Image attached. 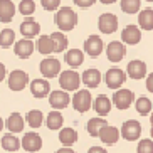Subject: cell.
I'll list each match as a JSON object with an SVG mask.
<instances>
[{"label": "cell", "mask_w": 153, "mask_h": 153, "mask_svg": "<svg viewBox=\"0 0 153 153\" xmlns=\"http://www.w3.org/2000/svg\"><path fill=\"white\" fill-rule=\"evenodd\" d=\"M41 74L47 79L56 77L57 74H61V62L54 57H45L41 62Z\"/></svg>", "instance_id": "9c48e42d"}, {"label": "cell", "mask_w": 153, "mask_h": 153, "mask_svg": "<svg viewBox=\"0 0 153 153\" xmlns=\"http://www.w3.org/2000/svg\"><path fill=\"white\" fill-rule=\"evenodd\" d=\"M94 2L96 0H74V4H76L77 7H81V9H88V7H91Z\"/></svg>", "instance_id": "f35d334b"}, {"label": "cell", "mask_w": 153, "mask_h": 153, "mask_svg": "<svg viewBox=\"0 0 153 153\" xmlns=\"http://www.w3.org/2000/svg\"><path fill=\"white\" fill-rule=\"evenodd\" d=\"M19 12L22 15L30 17V15L36 12V2H34V0H22L20 5H19Z\"/></svg>", "instance_id": "d590c367"}, {"label": "cell", "mask_w": 153, "mask_h": 153, "mask_svg": "<svg viewBox=\"0 0 153 153\" xmlns=\"http://www.w3.org/2000/svg\"><path fill=\"white\" fill-rule=\"evenodd\" d=\"M41 5L44 7L45 10L52 12V10H57V9H59V5H61V0H41Z\"/></svg>", "instance_id": "74e56055"}, {"label": "cell", "mask_w": 153, "mask_h": 153, "mask_svg": "<svg viewBox=\"0 0 153 153\" xmlns=\"http://www.w3.org/2000/svg\"><path fill=\"white\" fill-rule=\"evenodd\" d=\"M45 123H47V128H49V130H59L64 123V118L59 111H51Z\"/></svg>", "instance_id": "1f68e13d"}, {"label": "cell", "mask_w": 153, "mask_h": 153, "mask_svg": "<svg viewBox=\"0 0 153 153\" xmlns=\"http://www.w3.org/2000/svg\"><path fill=\"white\" fill-rule=\"evenodd\" d=\"M121 41L128 45H136L141 41V27H136L133 24L126 25L121 32Z\"/></svg>", "instance_id": "4fadbf2b"}, {"label": "cell", "mask_w": 153, "mask_h": 153, "mask_svg": "<svg viewBox=\"0 0 153 153\" xmlns=\"http://www.w3.org/2000/svg\"><path fill=\"white\" fill-rule=\"evenodd\" d=\"M120 5H121V10L125 14H136V12H140L141 2L140 0H121Z\"/></svg>", "instance_id": "836d02e7"}, {"label": "cell", "mask_w": 153, "mask_h": 153, "mask_svg": "<svg viewBox=\"0 0 153 153\" xmlns=\"http://www.w3.org/2000/svg\"><path fill=\"white\" fill-rule=\"evenodd\" d=\"M51 39H52V45H54V52H64L66 47H68V44H69L68 37L64 36L62 30L52 32L51 34Z\"/></svg>", "instance_id": "603a6c76"}, {"label": "cell", "mask_w": 153, "mask_h": 153, "mask_svg": "<svg viewBox=\"0 0 153 153\" xmlns=\"http://www.w3.org/2000/svg\"><path fill=\"white\" fill-rule=\"evenodd\" d=\"M2 148L7 150V152H17L20 148V141L14 135H5L2 138Z\"/></svg>", "instance_id": "4dcf8cb0"}, {"label": "cell", "mask_w": 153, "mask_h": 153, "mask_svg": "<svg viewBox=\"0 0 153 153\" xmlns=\"http://www.w3.org/2000/svg\"><path fill=\"white\" fill-rule=\"evenodd\" d=\"M138 153H153V140H141L138 143Z\"/></svg>", "instance_id": "8d00e7d4"}, {"label": "cell", "mask_w": 153, "mask_h": 153, "mask_svg": "<svg viewBox=\"0 0 153 153\" xmlns=\"http://www.w3.org/2000/svg\"><path fill=\"white\" fill-rule=\"evenodd\" d=\"M81 77H82V82L88 88H98L99 82H101V72L98 69H86Z\"/></svg>", "instance_id": "44dd1931"}, {"label": "cell", "mask_w": 153, "mask_h": 153, "mask_svg": "<svg viewBox=\"0 0 153 153\" xmlns=\"http://www.w3.org/2000/svg\"><path fill=\"white\" fill-rule=\"evenodd\" d=\"M69 101H71V98H69L68 91H52L49 94V104L56 109L66 108L69 104Z\"/></svg>", "instance_id": "e0dca14e"}, {"label": "cell", "mask_w": 153, "mask_h": 153, "mask_svg": "<svg viewBox=\"0 0 153 153\" xmlns=\"http://www.w3.org/2000/svg\"><path fill=\"white\" fill-rule=\"evenodd\" d=\"M146 89H148L150 93H153V72L148 74V77H146Z\"/></svg>", "instance_id": "ab89813d"}, {"label": "cell", "mask_w": 153, "mask_h": 153, "mask_svg": "<svg viewBox=\"0 0 153 153\" xmlns=\"http://www.w3.org/2000/svg\"><path fill=\"white\" fill-rule=\"evenodd\" d=\"M30 93L36 98H45V96L51 94V86L45 79H34L30 82Z\"/></svg>", "instance_id": "ac0fdd59"}, {"label": "cell", "mask_w": 153, "mask_h": 153, "mask_svg": "<svg viewBox=\"0 0 153 153\" xmlns=\"http://www.w3.org/2000/svg\"><path fill=\"white\" fill-rule=\"evenodd\" d=\"M104 49V44H103V39L99 36H89L84 42V52L88 56H91L93 59L99 57V54L103 52Z\"/></svg>", "instance_id": "8992f818"}, {"label": "cell", "mask_w": 153, "mask_h": 153, "mask_svg": "<svg viewBox=\"0 0 153 153\" xmlns=\"http://www.w3.org/2000/svg\"><path fill=\"white\" fill-rule=\"evenodd\" d=\"M98 29L103 34H113L118 29V17L114 14H101L98 19Z\"/></svg>", "instance_id": "52a82bcc"}, {"label": "cell", "mask_w": 153, "mask_h": 153, "mask_svg": "<svg viewBox=\"0 0 153 153\" xmlns=\"http://www.w3.org/2000/svg\"><path fill=\"white\" fill-rule=\"evenodd\" d=\"M36 49L44 56L52 54V52H54V45H52L51 36H41L39 37V41H37V44H36Z\"/></svg>", "instance_id": "4316f807"}, {"label": "cell", "mask_w": 153, "mask_h": 153, "mask_svg": "<svg viewBox=\"0 0 153 153\" xmlns=\"http://www.w3.org/2000/svg\"><path fill=\"white\" fill-rule=\"evenodd\" d=\"M2 128H4V121H2V118H0V131H2Z\"/></svg>", "instance_id": "bcb514c9"}, {"label": "cell", "mask_w": 153, "mask_h": 153, "mask_svg": "<svg viewBox=\"0 0 153 153\" xmlns=\"http://www.w3.org/2000/svg\"><path fill=\"white\" fill-rule=\"evenodd\" d=\"M15 15V5L12 0H0V22L9 24Z\"/></svg>", "instance_id": "d6986e66"}, {"label": "cell", "mask_w": 153, "mask_h": 153, "mask_svg": "<svg viewBox=\"0 0 153 153\" xmlns=\"http://www.w3.org/2000/svg\"><path fill=\"white\" fill-rule=\"evenodd\" d=\"M54 22L59 27V30L69 32V30H72V29L76 27L77 14L71 9V7H61V9L57 10L56 17H54Z\"/></svg>", "instance_id": "6da1fadb"}, {"label": "cell", "mask_w": 153, "mask_h": 153, "mask_svg": "<svg viewBox=\"0 0 153 153\" xmlns=\"http://www.w3.org/2000/svg\"><path fill=\"white\" fill-rule=\"evenodd\" d=\"M135 108H136V111L141 114V116H146L150 111H152V101H150L146 96H141V98H138L136 99V103H135Z\"/></svg>", "instance_id": "d6a6232c"}, {"label": "cell", "mask_w": 153, "mask_h": 153, "mask_svg": "<svg viewBox=\"0 0 153 153\" xmlns=\"http://www.w3.org/2000/svg\"><path fill=\"white\" fill-rule=\"evenodd\" d=\"M5 125H7V128H9L10 133H20V131L24 130V120H22V116H20L19 113H12Z\"/></svg>", "instance_id": "484cf974"}, {"label": "cell", "mask_w": 153, "mask_h": 153, "mask_svg": "<svg viewBox=\"0 0 153 153\" xmlns=\"http://www.w3.org/2000/svg\"><path fill=\"white\" fill-rule=\"evenodd\" d=\"M138 25L143 30H153V9H145L140 12Z\"/></svg>", "instance_id": "d4e9b609"}, {"label": "cell", "mask_w": 153, "mask_h": 153, "mask_svg": "<svg viewBox=\"0 0 153 153\" xmlns=\"http://www.w3.org/2000/svg\"><path fill=\"white\" fill-rule=\"evenodd\" d=\"M104 81H106V86L109 89H120L126 81V74L118 68H111L106 71L104 74Z\"/></svg>", "instance_id": "3957f363"}, {"label": "cell", "mask_w": 153, "mask_h": 153, "mask_svg": "<svg viewBox=\"0 0 153 153\" xmlns=\"http://www.w3.org/2000/svg\"><path fill=\"white\" fill-rule=\"evenodd\" d=\"M126 72L131 79H143L146 76V64L140 59H133L131 62H128V68H126Z\"/></svg>", "instance_id": "5bb4252c"}, {"label": "cell", "mask_w": 153, "mask_h": 153, "mask_svg": "<svg viewBox=\"0 0 153 153\" xmlns=\"http://www.w3.org/2000/svg\"><path fill=\"white\" fill-rule=\"evenodd\" d=\"M81 82H82V77H79V74L76 71H72V69L62 71L59 74V84L64 91H77Z\"/></svg>", "instance_id": "7a4b0ae2"}, {"label": "cell", "mask_w": 153, "mask_h": 153, "mask_svg": "<svg viewBox=\"0 0 153 153\" xmlns=\"http://www.w3.org/2000/svg\"><path fill=\"white\" fill-rule=\"evenodd\" d=\"M34 49H36V44L32 42V39H27V37H24L14 44V52L20 59H29L34 52Z\"/></svg>", "instance_id": "8fae6325"}, {"label": "cell", "mask_w": 153, "mask_h": 153, "mask_svg": "<svg viewBox=\"0 0 153 153\" xmlns=\"http://www.w3.org/2000/svg\"><path fill=\"white\" fill-rule=\"evenodd\" d=\"M126 54V47H125V42H120V41H113L106 45V56L111 62H120Z\"/></svg>", "instance_id": "ba28073f"}, {"label": "cell", "mask_w": 153, "mask_h": 153, "mask_svg": "<svg viewBox=\"0 0 153 153\" xmlns=\"http://www.w3.org/2000/svg\"><path fill=\"white\" fill-rule=\"evenodd\" d=\"M29 82V74L22 69H15L9 74V88L12 91H22Z\"/></svg>", "instance_id": "5b68a950"}, {"label": "cell", "mask_w": 153, "mask_h": 153, "mask_svg": "<svg viewBox=\"0 0 153 153\" xmlns=\"http://www.w3.org/2000/svg\"><path fill=\"white\" fill-rule=\"evenodd\" d=\"M59 141L64 145V146H71L77 141V133L76 130L72 128H62L61 133H59Z\"/></svg>", "instance_id": "83f0119b"}, {"label": "cell", "mask_w": 153, "mask_h": 153, "mask_svg": "<svg viewBox=\"0 0 153 153\" xmlns=\"http://www.w3.org/2000/svg\"><path fill=\"white\" fill-rule=\"evenodd\" d=\"M108 125L106 120H101V118H91L88 121V133L91 136H99V131L103 130L104 126Z\"/></svg>", "instance_id": "f1b7e54d"}, {"label": "cell", "mask_w": 153, "mask_h": 153, "mask_svg": "<svg viewBox=\"0 0 153 153\" xmlns=\"http://www.w3.org/2000/svg\"><path fill=\"white\" fill-rule=\"evenodd\" d=\"M56 153H74V150H72V148H68V146H66V148H61V150H57Z\"/></svg>", "instance_id": "7bdbcfd3"}, {"label": "cell", "mask_w": 153, "mask_h": 153, "mask_svg": "<svg viewBox=\"0 0 153 153\" xmlns=\"http://www.w3.org/2000/svg\"><path fill=\"white\" fill-rule=\"evenodd\" d=\"M150 121H152V136H153V114H152V118H150Z\"/></svg>", "instance_id": "f6af8a7d"}, {"label": "cell", "mask_w": 153, "mask_h": 153, "mask_svg": "<svg viewBox=\"0 0 153 153\" xmlns=\"http://www.w3.org/2000/svg\"><path fill=\"white\" fill-rule=\"evenodd\" d=\"M5 74H7V69H5V66L2 62H0V82L5 79Z\"/></svg>", "instance_id": "b9f144b4"}, {"label": "cell", "mask_w": 153, "mask_h": 153, "mask_svg": "<svg viewBox=\"0 0 153 153\" xmlns=\"http://www.w3.org/2000/svg\"><path fill=\"white\" fill-rule=\"evenodd\" d=\"M141 135V125L135 120H130V121H125L121 126V136L128 141H135L140 138Z\"/></svg>", "instance_id": "30bf717a"}, {"label": "cell", "mask_w": 153, "mask_h": 153, "mask_svg": "<svg viewBox=\"0 0 153 153\" xmlns=\"http://www.w3.org/2000/svg\"><path fill=\"white\" fill-rule=\"evenodd\" d=\"M99 138H101V141L106 143V145H114L118 141V138H120V130L114 128V126L106 125L103 130L99 131Z\"/></svg>", "instance_id": "ffe728a7"}, {"label": "cell", "mask_w": 153, "mask_h": 153, "mask_svg": "<svg viewBox=\"0 0 153 153\" xmlns=\"http://www.w3.org/2000/svg\"><path fill=\"white\" fill-rule=\"evenodd\" d=\"M94 111L98 113L99 116H106L111 111V101H109V98H106L104 94H99L94 99Z\"/></svg>", "instance_id": "cb8c5ba5"}, {"label": "cell", "mask_w": 153, "mask_h": 153, "mask_svg": "<svg viewBox=\"0 0 153 153\" xmlns=\"http://www.w3.org/2000/svg\"><path fill=\"white\" fill-rule=\"evenodd\" d=\"M14 42H15V32L12 29H4L0 32V47L9 49V47H12Z\"/></svg>", "instance_id": "f546056e"}, {"label": "cell", "mask_w": 153, "mask_h": 153, "mask_svg": "<svg viewBox=\"0 0 153 153\" xmlns=\"http://www.w3.org/2000/svg\"><path fill=\"white\" fill-rule=\"evenodd\" d=\"M22 148L25 152H39L42 148V140L41 136L37 135V133H25L22 138Z\"/></svg>", "instance_id": "9a60e30c"}, {"label": "cell", "mask_w": 153, "mask_h": 153, "mask_svg": "<svg viewBox=\"0 0 153 153\" xmlns=\"http://www.w3.org/2000/svg\"><path fill=\"white\" fill-rule=\"evenodd\" d=\"M64 59H66V64L68 66H71V68H79L82 64V61H84V52L79 49H69L66 52V56H64Z\"/></svg>", "instance_id": "7402d4cb"}, {"label": "cell", "mask_w": 153, "mask_h": 153, "mask_svg": "<svg viewBox=\"0 0 153 153\" xmlns=\"http://www.w3.org/2000/svg\"><path fill=\"white\" fill-rule=\"evenodd\" d=\"M88 153H108L104 148H101V146H93V148H89V152Z\"/></svg>", "instance_id": "60d3db41"}, {"label": "cell", "mask_w": 153, "mask_h": 153, "mask_svg": "<svg viewBox=\"0 0 153 153\" xmlns=\"http://www.w3.org/2000/svg\"><path fill=\"white\" fill-rule=\"evenodd\" d=\"M42 113L39 109H32V111L27 113V123L32 126V128H39L42 125Z\"/></svg>", "instance_id": "e575fe53"}, {"label": "cell", "mask_w": 153, "mask_h": 153, "mask_svg": "<svg viewBox=\"0 0 153 153\" xmlns=\"http://www.w3.org/2000/svg\"><path fill=\"white\" fill-rule=\"evenodd\" d=\"M101 4H104V5H111V4H114L116 0H99Z\"/></svg>", "instance_id": "ee69618b"}, {"label": "cell", "mask_w": 153, "mask_h": 153, "mask_svg": "<svg viewBox=\"0 0 153 153\" xmlns=\"http://www.w3.org/2000/svg\"><path fill=\"white\" fill-rule=\"evenodd\" d=\"M91 103H93V98H91V93L88 89H79L76 94L72 96V106L79 113L88 111L91 108Z\"/></svg>", "instance_id": "277c9868"}, {"label": "cell", "mask_w": 153, "mask_h": 153, "mask_svg": "<svg viewBox=\"0 0 153 153\" xmlns=\"http://www.w3.org/2000/svg\"><path fill=\"white\" fill-rule=\"evenodd\" d=\"M146 2H153V0H146Z\"/></svg>", "instance_id": "7dc6e473"}, {"label": "cell", "mask_w": 153, "mask_h": 153, "mask_svg": "<svg viewBox=\"0 0 153 153\" xmlns=\"http://www.w3.org/2000/svg\"><path fill=\"white\" fill-rule=\"evenodd\" d=\"M133 98H135V94L130 89H118L113 94V103L118 109H128L133 103Z\"/></svg>", "instance_id": "7c38bea8"}, {"label": "cell", "mask_w": 153, "mask_h": 153, "mask_svg": "<svg viewBox=\"0 0 153 153\" xmlns=\"http://www.w3.org/2000/svg\"><path fill=\"white\" fill-rule=\"evenodd\" d=\"M39 32H41V25L32 17H27L20 24V34L24 37H27V39H34L36 36H39Z\"/></svg>", "instance_id": "2e32d148"}]
</instances>
